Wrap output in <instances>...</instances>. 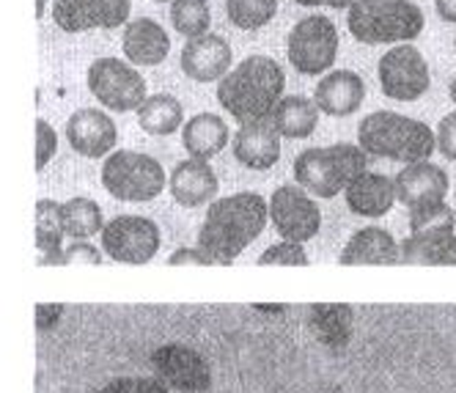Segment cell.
<instances>
[{"label":"cell","instance_id":"cell-22","mask_svg":"<svg viewBox=\"0 0 456 393\" xmlns=\"http://www.w3.org/2000/svg\"><path fill=\"white\" fill-rule=\"evenodd\" d=\"M171 195L176 204L192 209L204 207L217 195V176L207 160H184L171 174Z\"/></svg>","mask_w":456,"mask_h":393},{"label":"cell","instance_id":"cell-16","mask_svg":"<svg viewBox=\"0 0 456 393\" xmlns=\"http://www.w3.org/2000/svg\"><path fill=\"white\" fill-rule=\"evenodd\" d=\"M67 141L77 154L100 160L116 149L118 129L108 113L94 111V108H83V111L72 113V119L67 121Z\"/></svg>","mask_w":456,"mask_h":393},{"label":"cell","instance_id":"cell-6","mask_svg":"<svg viewBox=\"0 0 456 393\" xmlns=\"http://www.w3.org/2000/svg\"><path fill=\"white\" fill-rule=\"evenodd\" d=\"M102 184L118 201H151L166 187V171L154 157L121 149L105 160Z\"/></svg>","mask_w":456,"mask_h":393},{"label":"cell","instance_id":"cell-7","mask_svg":"<svg viewBox=\"0 0 456 393\" xmlns=\"http://www.w3.org/2000/svg\"><path fill=\"white\" fill-rule=\"evenodd\" d=\"M88 88L96 100L116 113L141 111V105L149 100L143 75L118 58H96L88 70Z\"/></svg>","mask_w":456,"mask_h":393},{"label":"cell","instance_id":"cell-1","mask_svg":"<svg viewBox=\"0 0 456 393\" xmlns=\"http://www.w3.org/2000/svg\"><path fill=\"white\" fill-rule=\"evenodd\" d=\"M270 204L258 192H237L209 207L207 220L199 232V248L215 265L232 261L265 232Z\"/></svg>","mask_w":456,"mask_h":393},{"label":"cell","instance_id":"cell-40","mask_svg":"<svg viewBox=\"0 0 456 393\" xmlns=\"http://www.w3.org/2000/svg\"><path fill=\"white\" fill-rule=\"evenodd\" d=\"M435 9L445 22H456V0H435Z\"/></svg>","mask_w":456,"mask_h":393},{"label":"cell","instance_id":"cell-33","mask_svg":"<svg viewBox=\"0 0 456 393\" xmlns=\"http://www.w3.org/2000/svg\"><path fill=\"white\" fill-rule=\"evenodd\" d=\"M96 393H168V385L157 377H118Z\"/></svg>","mask_w":456,"mask_h":393},{"label":"cell","instance_id":"cell-41","mask_svg":"<svg viewBox=\"0 0 456 393\" xmlns=\"http://www.w3.org/2000/svg\"><path fill=\"white\" fill-rule=\"evenodd\" d=\"M357 4V0H328L330 9H352Z\"/></svg>","mask_w":456,"mask_h":393},{"label":"cell","instance_id":"cell-20","mask_svg":"<svg viewBox=\"0 0 456 393\" xmlns=\"http://www.w3.org/2000/svg\"><path fill=\"white\" fill-rule=\"evenodd\" d=\"M338 261L344 267L354 265H402V248L390 237V232L379 225L361 228L341 250Z\"/></svg>","mask_w":456,"mask_h":393},{"label":"cell","instance_id":"cell-46","mask_svg":"<svg viewBox=\"0 0 456 393\" xmlns=\"http://www.w3.org/2000/svg\"><path fill=\"white\" fill-rule=\"evenodd\" d=\"M453 47H456V39H453Z\"/></svg>","mask_w":456,"mask_h":393},{"label":"cell","instance_id":"cell-39","mask_svg":"<svg viewBox=\"0 0 456 393\" xmlns=\"http://www.w3.org/2000/svg\"><path fill=\"white\" fill-rule=\"evenodd\" d=\"M443 265H456V234L440 248V253L435 258V267H443Z\"/></svg>","mask_w":456,"mask_h":393},{"label":"cell","instance_id":"cell-37","mask_svg":"<svg viewBox=\"0 0 456 393\" xmlns=\"http://www.w3.org/2000/svg\"><path fill=\"white\" fill-rule=\"evenodd\" d=\"M168 265L171 267H179V265H215V261L201 248H182L168 258Z\"/></svg>","mask_w":456,"mask_h":393},{"label":"cell","instance_id":"cell-26","mask_svg":"<svg viewBox=\"0 0 456 393\" xmlns=\"http://www.w3.org/2000/svg\"><path fill=\"white\" fill-rule=\"evenodd\" d=\"M273 121L283 138L303 141V138L314 135V129L319 124V108L314 100H308V96H297V94L283 96L273 113Z\"/></svg>","mask_w":456,"mask_h":393},{"label":"cell","instance_id":"cell-2","mask_svg":"<svg viewBox=\"0 0 456 393\" xmlns=\"http://www.w3.org/2000/svg\"><path fill=\"white\" fill-rule=\"evenodd\" d=\"M283 70L270 55H250L217 83V102L240 124L270 119L283 100Z\"/></svg>","mask_w":456,"mask_h":393},{"label":"cell","instance_id":"cell-17","mask_svg":"<svg viewBox=\"0 0 456 393\" xmlns=\"http://www.w3.org/2000/svg\"><path fill=\"white\" fill-rule=\"evenodd\" d=\"M396 182V199L412 212L432 204H443L448 192V174L435 162H412L402 168Z\"/></svg>","mask_w":456,"mask_h":393},{"label":"cell","instance_id":"cell-43","mask_svg":"<svg viewBox=\"0 0 456 393\" xmlns=\"http://www.w3.org/2000/svg\"><path fill=\"white\" fill-rule=\"evenodd\" d=\"M448 94H451V100L456 102V78L451 80V88H448Z\"/></svg>","mask_w":456,"mask_h":393},{"label":"cell","instance_id":"cell-30","mask_svg":"<svg viewBox=\"0 0 456 393\" xmlns=\"http://www.w3.org/2000/svg\"><path fill=\"white\" fill-rule=\"evenodd\" d=\"M171 22L187 39L207 37L212 25V12L207 0H174L171 4Z\"/></svg>","mask_w":456,"mask_h":393},{"label":"cell","instance_id":"cell-9","mask_svg":"<svg viewBox=\"0 0 456 393\" xmlns=\"http://www.w3.org/2000/svg\"><path fill=\"white\" fill-rule=\"evenodd\" d=\"M429 63L412 45H396L379 58V88L396 102H415L429 91Z\"/></svg>","mask_w":456,"mask_h":393},{"label":"cell","instance_id":"cell-11","mask_svg":"<svg viewBox=\"0 0 456 393\" xmlns=\"http://www.w3.org/2000/svg\"><path fill=\"white\" fill-rule=\"evenodd\" d=\"M102 250L121 265H146L159 250V228L141 215H118L102 228Z\"/></svg>","mask_w":456,"mask_h":393},{"label":"cell","instance_id":"cell-19","mask_svg":"<svg viewBox=\"0 0 456 393\" xmlns=\"http://www.w3.org/2000/svg\"><path fill=\"white\" fill-rule=\"evenodd\" d=\"M363 100H366V83L352 70H336L330 75H324L314 94L316 108L336 119L352 116L363 105Z\"/></svg>","mask_w":456,"mask_h":393},{"label":"cell","instance_id":"cell-3","mask_svg":"<svg viewBox=\"0 0 456 393\" xmlns=\"http://www.w3.org/2000/svg\"><path fill=\"white\" fill-rule=\"evenodd\" d=\"M357 141L366 154L407 162V166L427 162L437 149V135L427 124L394 111H377L366 116L357 129Z\"/></svg>","mask_w":456,"mask_h":393},{"label":"cell","instance_id":"cell-23","mask_svg":"<svg viewBox=\"0 0 456 393\" xmlns=\"http://www.w3.org/2000/svg\"><path fill=\"white\" fill-rule=\"evenodd\" d=\"M346 207L361 217H382L396 204V182L385 174H361L346 190Z\"/></svg>","mask_w":456,"mask_h":393},{"label":"cell","instance_id":"cell-15","mask_svg":"<svg viewBox=\"0 0 456 393\" xmlns=\"http://www.w3.org/2000/svg\"><path fill=\"white\" fill-rule=\"evenodd\" d=\"M232 61H234V53L228 47V42L223 37L207 34L199 39H190L184 45L179 67L195 83H215L232 72Z\"/></svg>","mask_w":456,"mask_h":393},{"label":"cell","instance_id":"cell-34","mask_svg":"<svg viewBox=\"0 0 456 393\" xmlns=\"http://www.w3.org/2000/svg\"><path fill=\"white\" fill-rule=\"evenodd\" d=\"M55 151H58V135H55V129L45 119H39L37 121V171H42L47 166V162L55 157Z\"/></svg>","mask_w":456,"mask_h":393},{"label":"cell","instance_id":"cell-18","mask_svg":"<svg viewBox=\"0 0 456 393\" xmlns=\"http://www.w3.org/2000/svg\"><path fill=\"white\" fill-rule=\"evenodd\" d=\"M234 157L245 168L267 171L281 160V133L270 119L242 124L234 135Z\"/></svg>","mask_w":456,"mask_h":393},{"label":"cell","instance_id":"cell-31","mask_svg":"<svg viewBox=\"0 0 456 393\" xmlns=\"http://www.w3.org/2000/svg\"><path fill=\"white\" fill-rule=\"evenodd\" d=\"M278 12V0H225V14L242 30H258L270 25Z\"/></svg>","mask_w":456,"mask_h":393},{"label":"cell","instance_id":"cell-12","mask_svg":"<svg viewBox=\"0 0 456 393\" xmlns=\"http://www.w3.org/2000/svg\"><path fill=\"white\" fill-rule=\"evenodd\" d=\"M270 220L286 242H308L319 234L322 212L303 187L283 184L270 199Z\"/></svg>","mask_w":456,"mask_h":393},{"label":"cell","instance_id":"cell-27","mask_svg":"<svg viewBox=\"0 0 456 393\" xmlns=\"http://www.w3.org/2000/svg\"><path fill=\"white\" fill-rule=\"evenodd\" d=\"M67 237L61 220V204L42 199L37 204V248H39V265H61L63 248L61 240Z\"/></svg>","mask_w":456,"mask_h":393},{"label":"cell","instance_id":"cell-36","mask_svg":"<svg viewBox=\"0 0 456 393\" xmlns=\"http://www.w3.org/2000/svg\"><path fill=\"white\" fill-rule=\"evenodd\" d=\"M72 261H83V265H102V253L88 242H72L69 248H63L61 265H72Z\"/></svg>","mask_w":456,"mask_h":393},{"label":"cell","instance_id":"cell-35","mask_svg":"<svg viewBox=\"0 0 456 393\" xmlns=\"http://www.w3.org/2000/svg\"><path fill=\"white\" fill-rule=\"evenodd\" d=\"M437 149L445 160L456 162V111L448 113L445 119H440L437 127Z\"/></svg>","mask_w":456,"mask_h":393},{"label":"cell","instance_id":"cell-28","mask_svg":"<svg viewBox=\"0 0 456 393\" xmlns=\"http://www.w3.org/2000/svg\"><path fill=\"white\" fill-rule=\"evenodd\" d=\"M182 119H184L182 102L171 94L149 96L138 111V124L149 135H174L182 127Z\"/></svg>","mask_w":456,"mask_h":393},{"label":"cell","instance_id":"cell-38","mask_svg":"<svg viewBox=\"0 0 456 393\" xmlns=\"http://www.w3.org/2000/svg\"><path fill=\"white\" fill-rule=\"evenodd\" d=\"M61 316H63V306H37V327L39 331H53Z\"/></svg>","mask_w":456,"mask_h":393},{"label":"cell","instance_id":"cell-25","mask_svg":"<svg viewBox=\"0 0 456 393\" xmlns=\"http://www.w3.org/2000/svg\"><path fill=\"white\" fill-rule=\"evenodd\" d=\"M308 324L314 336L324 344L330 347L333 352H341L349 339H352V327H354V311L349 306H314L311 314H308Z\"/></svg>","mask_w":456,"mask_h":393},{"label":"cell","instance_id":"cell-24","mask_svg":"<svg viewBox=\"0 0 456 393\" xmlns=\"http://www.w3.org/2000/svg\"><path fill=\"white\" fill-rule=\"evenodd\" d=\"M182 143L192 160H212L228 143V127L215 113H199L184 124Z\"/></svg>","mask_w":456,"mask_h":393},{"label":"cell","instance_id":"cell-21","mask_svg":"<svg viewBox=\"0 0 456 393\" xmlns=\"http://www.w3.org/2000/svg\"><path fill=\"white\" fill-rule=\"evenodd\" d=\"M121 47L124 55L133 63H138V67H157L171 53V37L159 22L149 17H138L126 25Z\"/></svg>","mask_w":456,"mask_h":393},{"label":"cell","instance_id":"cell-32","mask_svg":"<svg viewBox=\"0 0 456 393\" xmlns=\"http://www.w3.org/2000/svg\"><path fill=\"white\" fill-rule=\"evenodd\" d=\"M258 265L267 267V265H283V267H305L308 265V253L300 242H278L273 248H267L258 258Z\"/></svg>","mask_w":456,"mask_h":393},{"label":"cell","instance_id":"cell-4","mask_svg":"<svg viewBox=\"0 0 456 393\" xmlns=\"http://www.w3.org/2000/svg\"><path fill=\"white\" fill-rule=\"evenodd\" d=\"M423 12L412 0H357L346 12L349 34L361 45H404L423 34Z\"/></svg>","mask_w":456,"mask_h":393},{"label":"cell","instance_id":"cell-5","mask_svg":"<svg viewBox=\"0 0 456 393\" xmlns=\"http://www.w3.org/2000/svg\"><path fill=\"white\" fill-rule=\"evenodd\" d=\"M369 154L361 146L336 143V146H319L305 149L295 160V179L297 184L319 195V199H333L341 190H346L357 176L366 174Z\"/></svg>","mask_w":456,"mask_h":393},{"label":"cell","instance_id":"cell-14","mask_svg":"<svg viewBox=\"0 0 456 393\" xmlns=\"http://www.w3.org/2000/svg\"><path fill=\"white\" fill-rule=\"evenodd\" d=\"M129 17V0H55L53 20L67 34H83L94 28H118Z\"/></svg>","mask_w":456,"mask_h":393},{"label":"cell","instance_id":"cell-10","mask_svg":"<svg viewBox=\"0 0 456 393\" xmlns=\"http://www.w3.org/2000/svg\"><path fill=\"white\" fill-rule=\"evenodd\" d=\"M453 209L432 204L410 212V237L402 242V265H435L440 248L453 237Z\"/></svg>","mask_w":456,"mask_h":393},{"label":"cell","instance_id":"cell-8","mask_svg":"<svg viewBox=\"0 0 456 393\" xmlns=\"http://www.w3.org/2000/svg\"><path fill=\"white\" fill-rule=\"evenodd\" d=\"M289 61L300 75L328 72L338 55V30L333 20L311 14L300 20L289 34Z\"/></svg>","mask_w":456,"mask_h":393},{"label":"cell","instance_id":"cell-44","mask_svg":"<svg viewBox=\"0 0 456 393\" xmlns=\"http://www.w3.org/2000/svg\"><path fill=\"white\" fill-rule=\"evenodd\" d=\"M37 17H39V20L45 17V0H39V9H37Z\"/></svg>","mask_w":456,"mask_h":393},{"label":"cell","instance_id":"cell-42","mask_svg":"<svg viewBox=\"0 0 456 393\" xmlns=\"http://www.w3.org/2000/svg\"><path fill=\"white\" fill-rule=\"evenodd\" d=\"M295 4H300V6H328V0H295Z\"/></svg>","mask_w":456,"mask_h":393},{"label":"cell","instance_id":"cell-13","mask_svg":"<svg viewBox=\"0 0 456 393\" xmlns=\"http://www.w3.org/2000/svg\"><path fill=\"white\" fill-rule=\"evenodd\" d=\"M151 369L157 380L182 393H204L212 385V372L201 352L184 344H162L151 352Z\"/></svg>","mask_w":456,"mask_h":393},{"label":"cell","instance_id":"cell-45","mask_svg":"<svg viewBox=\"0 0 456 393\" xmlns=\"http://www.w3.org/2000/svg\"><path fill=\"white\" fill-rule=\"evenodd\" d=\"M157 4H168V0H157ZM171 4H174V0H171Z\"/></svg>","mask_w":456,"mask_h":393},{"label":"cell","instance_id":"cell-29","mask_svg":"<svg viewBox=\"0 0 456 393\" xmlns=\"http://www.w3.org/2000/svg\"><path fill=\"white\" fill-rule=\"evenodd\" d=\"M61 220H63V232H67V237H72L77 242L100 234L105 228L102 209L91 199H72L67 204H61Z\"/></svg>","mask_w":456,"mask_h":393}]
</instances>
